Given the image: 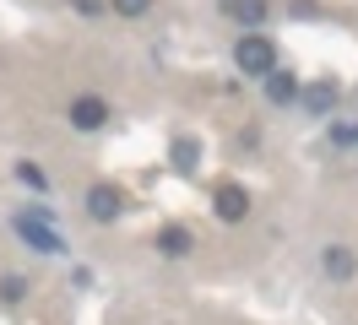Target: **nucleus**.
<instances>
[{
  "label": "nucleus",
  "instance_id": "1a4fd4ad",
  "mask_svg": "<svg viewBox=\"0 0 358 325\" xmlns=\"http://www.w3.org/2000/svg\"><path fill=\"white\" fill-rule=\"evenodd\" d=\"M320 266H326V277H336V282H348V277L358 271V260H353V250H348V244H326Z\"/></svg>",
  "mask_w": 358,
  "mask_h": 325
},
{
  "label": "nucleus",
  "instance_id": "f03ea898",
  "mask_svg": "<svg viewBox=\"0 0 358 325\" xmlns=\"http://www.w3.org/2000/svg\"><path fill=\"white\" fill-rule=\"evenodd\" d=\"M17 233L27 238V250H38V255H66V238L49 228L44 217H33V212H17Z\"/></svg>",
  "mask_w": 358,
  "mask_h": 325
},
{
  "label": "nucleus",
  "instance_id": "9d476101",
  "mask_svg": "<svg viewBox=\"0 0 358 325\" xmlns=\"http://www.w3.org/2000/svg\"><path fill=\"white\" fill-rule=\"evenodd\" d=\"M299 103L310 108V114H331V108H336V82H310Z\"/></svg>",
  "mask_w": 358,
  "mask_h": 325
},
{
  "label": "nucleus",
  "instance_id": "9b49d317",
  "mask_svg": "<svg viewBox=\"0 0 358 325\" xmlns=\"http://www.w3.org/2000/svg\"><path fill=\"white\" fill-rule=\"evenodd\" d=\"M196 163H201V141H196V136H179L174 141V168H196Z\"/></svg>",
  "mask_w": 358,
  "mask_h": 325
},
{
  "label": "nucleus",
  "instance_id": "20e7f679",
  "mask_svg": "<svg viewBox=\"0 0 358 325\" xmlns=\"http://www.w3.org/2000/svg\"><path fill=\"white\" fill-rule=\"evenodd\" d=\"M114 114H109V103L98 98V92H82V98H71V125L82 130V136H92V130H103Z\"/></svg>",
  "mask_w": 358,
  "mask_h": 325
},
{
  "label": "nucleus",
  "instance_id": "ddd939ff",
  "mask_svg": "<svg viewBox=\"0 0 358 325\" xmlns=\"http://www.w3.org/2000/svg\"><path fill=\"white\" fill-rule=\"evenodd\" d=\"M0 298H6V303H22L27 298V282L22 277H0Z\"/></svg>",
  "mask_w": 358,
  "mask_h": 325
},
{
  "label": "nucleus",
  "instance_id": "7ed1b4c3",
  "mask_svg": "<svg viewBox=\"0 0 358 325\" xmlns=\"http://www.w3.org/2000/svg\"><path fill=\"white\" fill-rule=\"evenodd\" d=\"M82 206H87L92 222H114V217L125 212V190H120V185H109V179H98V185L87 190V201H82Z\"/></svg>",
  "mask_w": 358,
  "mask_h": 325
},
{
  "label": "nucleus",
  "instance_id": "423d86ee",
  "mask_svg": "<svg viewBox=\"0 0 358 325\" xmlns=\"http://www.w3.org/2000/svg\"><path fill=\"white\" fill-rule=\"evenodd\" d=\"M261 87H266V103H277V108H288V103H299V98H304L299 76H293V71H282V65H277V71H271Z\"/></svg>",
  "mask_w": 358,
  "mask_h": 325
},
{
  "label": "nucleus",
  "instance_id": "2eb2a0df",
  "mask_svg": "<svg viewBox=\"0 0 358 325\" xmlns=\"http://www.w3.org/2000/svg\"><path fill=\"white\" fill-rule=\"evenodd\" d=\"M109 6L120 17H147V11H152V0H109Z\"/></svg>",
  "mask_w": 358,
  "mask_h": 325
},
{
  "label": "nucleus",
  "instance_id": "4468645a",
  "mask_svg": "<svg viewBox=\"0 0 358 325\" xmlns=\"http://www.w3.org/2000/svg\"><path fill=\"white\" fill-rule=\"evenodd\" d=\"M331 147H358V120H348V125H331Z\"/></svg>",
  "mask_w": 358,
  "mask_h": 325
},
{
  "label": "nucleus",
  "instance_id": "dca6fc26",
  "mask_svg": "<svg viewBox=\"0 0 358 325\" xmlns=\"http://www.w3.org/2000/svg\"><path fill=\"white\" fill-rule=\"evenodd\" d=\"M71 6H76L82 17H103V11H109V0H71Z\"/></svg>",
  "mask_w": 358,
  "mask_h": 325
},
{
  "label": "nucleus",
  "instance_id": "f8f14e48",
  "mask_svg": "<svg viewBox=\"0 0 358 325\" xmlns=\"http://www.w3.org/2000/svg\"><path fill=\"white\" fill-rule=\"evenodd\" d=\"M17 179H22L27 190H49V179H44V168H38V163H27V157H22V163H17Z\"/></svg>",
  "mask_w": 358,
  "mask_h": 325
},
{
  "label": "nucleus",
  "instance_id": "39448f33",
  "mask_svg": "<svg viewBox=\"0 0 358 325\" xmlns=\"http://www.w3.org/2000/svg\"><path fill=\"white\" fill-rule=\"evenodd\" d=\"M212 212L223 217V222H245V217H250V190H245V185H234V179L217 185V190H212Z\"/></svg>",
  "mask_w": 358,
  "mask_h": 325
},
{
  "label": "nucleus",
  "instance_id": "0eeeda50",
  "mask_svg": "<svg viewBox=\"0 0 358 325\" xmlns=\"http://www.w3.org/2000/svg\"><path fill=\"white\" fill-rule=\"evenodd\" d=\"M157 255H169V260H185L190 250H196V238H190V228H179V222H169V228H157Z\"/></svg>",
  "mask_w": 358,
  "mask_h": 325
},
{
  "label": "nucleus",
  "instance_id": "6e6552de",
  "mask_svg": "<svg viewBox=\"0 0 358 325\" xmlns=\"http://www.w3.org/2000/svg\"><path fill=\"white\" fill-rule=\"evenodd\" d=\"M223 6H228V17L239 22V27H245V33H255V27H261V22H266V11H271L266 0H223Z\"/></svg>",
  "mask_w": 358,
  "mask_h": 325
},
{
  "label": "nucleus",
  "instance_id": "f257e3e1",
  "mask_svg": "<svg viewBox=\"0 0 358 325\" xmlns=\"http://www.w3.org/2000/svg\"><path fill=\"white\" fill-rule=\"evenodd\" d=\"M234 65H239V76H261V82H266L271 71H277V43H271L266 33H239Z\"/></svg>",
  "mask_w": 358,
  "mask_h": 325
}]
</instances>
